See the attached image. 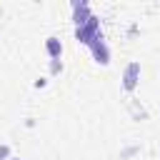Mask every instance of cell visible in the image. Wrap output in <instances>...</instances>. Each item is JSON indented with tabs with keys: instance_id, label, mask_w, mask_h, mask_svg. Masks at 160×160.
<instances>
[{
	"instance_id": "obj_8",
	"label": "cell",
	"mask_w": 160,
	"mask_h": 160,
	"mask_svg": "<svg viewBox=\"0 0 160 160\" xmlns=\"http://www.w3.org/2000/svg\"><path fill=\"white\" fill-rule=\"evenodd\" d=\"M10 160H20V158H10Z\"/></svg>"
},
{
	"instance_id": "obj_4",
	"label": "cell",
	"mask_w": 160,
	"mask_h": 160,
	"mask_svg": "<svg viewBox=\"0 0 160 160\" xmlns=\"http://www.w3.org/2000/svg\"><path fill=\"white\" fill-rule=\"evenodd\" d=\"M72 10H75V25H85V22L92 18L88 2H72Z\"/></svg>"
},
{
	"instance_id": "obj_1",
	"label": "cell",
	"mask_w": 160,
	"mask_h": 160,
	"mask_svg": "<svg viewBox=\"0 0 160 160\" xmlns=\"http://www.w3.org/2000/svg\"><path fill=\"white\" fill-rule=\"evenodd\" d=\"M98 35H100V22H98L95 15H92L85 25H78V30H75V38H78L80 42H85L88 48H90V42H92Z\"/></svg>"
},
{
	"instance_id": "obj_3",
	"label": "cell",
	"mask_w": 160,
	"mask_h": 160,
	"mask_svg": "<svg viewBox=\"0 0 160 160\" xmlns=\"http://www.w3.org/2000/svg\"><path fill=\"white\" fill-rule=\"evenodd\" d=\"M138 78H140V62H130L125 68V75H122V88L125 90H132L138 85Z\"/></svg>"
},
{
	"instance_id": "obj_7",
	"label": "cell",
	"mask_w": 160,
	"mask_h": 160,
	"mask_svg": "<svg viewBox=\"0 0 160 160\" xmlns=\"http://www.w3.org/2000/svg\"><path fill=\"white\" fill-rule=\"evenodd\" d=\"M50 70H52V72H60V70H62L60 60H52V62H50Z\"/></svg>"
},
{
	"instance_id": "obj_5",
	"label": "cell",
	"mask_w": 160,
	"mask_h": 160,
	"mask_svg": "<svg viewBox=\"0 0 160 160\" xmlns=\"http://www.w3.org/2000/svg\"><path fill=\"white\" fill-rule=\"evenodd\" d=\"M45 50H48V55H50L52 60H58L60 52H62V42H60L58 38H48V40H45Z\"/></svg>"
},
{
	"instance_id": "obj_2",
	"label": "cell",
	"mask_w": 160,
	"mask_h": 160,
	"mask_svg": "<svg viewBox=\"0 0 160 160\" xmlns=\"http://www.w3.org/2000/svg\"><path fill=\"white\" fill-rule=\"evenodd\" d=\"M90 50H92V55H95V60H98L100 65H108V62H110V52H108V45H105V40H102V32L90 42Z\"/></svg>"
},
{
	"instance_id": "obj_6",
	"label": "cell",
	"mask_w": 160,
	"mask_h": 160,
	"mask_svg": "<svg viewBox=\"0 0 160 160\" xmlns=\"http://www.w3.org/2000/svg\"><path fill=\"white\" fill-rule=\"evenodd\" d=\"M0 160H10V148L8 145H0Z\"/></svg>"
}]
</instances>
